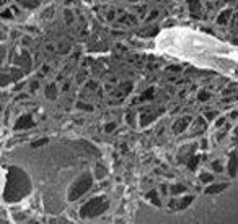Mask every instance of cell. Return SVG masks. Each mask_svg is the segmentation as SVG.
I'll return each instance as SVG.
<instances>
[{
    "mask_svg": "<svg viewBox=\"0 0 238 224\" xmlns=\"http://www.w3.org/2000/svg\"><path fill=\"white\" fill-rule=\"evenodd\" d=\"M31 192V180L26 172L20 167H10L7 174V185L3 190V200L13 203L25 198Z\"/></svg>",
    "mask_w": 238,
    "mask_h": 224,
    "instance_id": "1",
    "label": "cell"
},
{
    "mask_svg": "<svg viewBox=\"0 0 238 224\" xmlns=\"http://www.w3.org/2000/svg\"><path fill=\"white\" fill-rule=\"evenodd\" d=\"M108 206H109V201H108L106 197H96L91 198L88 203H85L80 208V216L82 218H93V216H98L104 213Z\"/></svg>",
    "mask_w": 238,
    "mask_h": 224,
    "instance_id": "2",
    "label": "cell"
},
{
    "mask_svg": "<svg viewBox=\"0 0 238 224\" xmlns=\"http://www.w3.org/2000/svg\"><path fill=\"white\" fill-rule=\"evenodd\" d=\"M91 182H93V179H91V176L88 174V172L82 174L74 184L70 185V189L67 192V200L69 201H75L77 198H80L83 193L88 192V189L91 187Z\"/></svg>",
    "mask_w": 238,
    "mask_h": 224,
    "instance_id": "3",
    "label": "cell"
},
{
    "mask_svg": "<svg viewBox=\"0 0 238 224\" xmlns=\"http://www.w3.org/2000/svg\"><path fill=\"white\" fill-rule=\"evenodd\" d=\"M34 125V122L31 119V115H21V117L17 120V124H15V130H23V128H30Z\"/></svg>",
    "mask_w": 238,
    "mask_h": 224,
    "instance_id": "4",
    "label": "cell"
},
{
    "mask_svg": "<svg viewBox=\"0 0 238 224\" xmlns=\"http://www.w3.org/2000/svg\"><path fill=\"white\" fill-rule=\"evenodd\" d=\"M192 197H184V198H181V200H171L170 201V208H173V209H184L186 206H189L191 203H192Z\"/></svg>",
    "mask_w": 238,
    "mask_h": 224,
    "instance_id": "5",
    "label": "cell"
},
{
    "mask_svg": "<svg viewBox=\"0 0 238 224\" xmlns=\"http://www.w3.org/2000/svg\"><path fill=\"white\" fill-rule=\"evenodd\" d=\"M189 122H191V117H189V115H186V117H181L179 120H176L175 124H173V132H175V133H181L183 130H186V127L189 125Z\"/></svg>",
    "mask_w": 238,
    "mask_h": 224,
    "instance_id": "6",
    "label": "cell"
},
{
    "mask_svg": "<svg viewBox=\"0 0 238 224\" xmlns=\"http://www.w3.org/2000/svg\"><path fill=\"white\" fill-rule=\"evenodd\" d=\"M236 164H238V161H236V153H235V151H232V154H230V162H228V174L232 176V177L236 176Z\"/></svg>",
    "mask_w": 238,
    "mask_h": 224,
    "instance_id": "7",
    "label": "cell"
},
{
    "mask_svg": "<svg viewBox=\"0 0 238 224\" xmlns=\"http://www.w3.org/2000/svg\"><path fill=\"white\" fill-rule=\"evenodd\" d=\"M228 187V184H214L211 187H207V193H217V192H222V190H225Z\"/></svg>",
    "mask_w": 238,
    "mask_h": 224,
    "instance_id": "8",
    "label": "cell"
},
{
    "mask_svg": "<svg viewBox=\"0 0 238 224\" xmlns=\"http://www.w3.org/2000/svg\"><path fill=\"white\" fill-rule=\"evenodd\" d=\"M199 10H201V3L199 0H189V11L192 13L194 16L199 15Z\"/></svg>",
    "mask_w": 238,
    "mask_h": 224,
    "instance_id": "9",
    "label": "cell"
},
{
    "mask_svg": "<svg viewBox=\"0 0 238 224\" xmlns=\"http://www.w3.org/2000/svg\"><path fill=\"white\" fill-rule=\"evenodd\" d=\"M56 94H57L56 85H47V86H46V96H47L49 99H56Z\"/></svg>",
    "mask_w": 238,
    "mask_h": 224,
    "instance_id": "10",
    "label": "cell"
},
{
    "mask_svg": "<svg viewBox=\"0 0 238 224\" xmlns=\"http://www.w3.org/2000/svg\"><path fill=\"white\" fill-rule=\"evenodd\" d=\"M106 174H108V171L103 167V166L101 164H96V167H95V177L96 179H103Z\"/></svg>",
    "mask_w": 238,
    "mask_h": 224,
    "instance_id": "11",
    "label": "cell"
},
{
    "mask_svg": "<svg viewBox=\"0 0 238 224\" xmlns=\"http://www.w3.org/2000/svg\"><path fill=\"white\" fill-rule=\"evenodd\" d=\"M230 15H232V10H225V11H222V13H220V16H219V20H217V23H219V25L227 23Z\"/></svg>",
    "mask_w": 238,
    "mask_h": 224,
    "instance_id": "12",
    "label": "cell"
},
{
    "mask_svg": "<svg viewBox=\"0 0 238 224\" xmlns=\"http://www.w3.org/2000/svg\"><path fill=\"white\" fill-rule=\"evenodd\" d=\"M147 200H150L153 205H160V200H158V197H157V190H150L148 193H147Z\"/></svg>",
    "mask_w": 238,
    "mask_h": 224,
    "instance_id": "13",
    "label": "cell"
},
{
    "mask_svg": "<svg viewBox=\"0 0 238 224\" xmlns=\"http://www.w3.org/2000/svg\"><path fill=\"white\" fill-rule=\"evenodd\" d=\"M18 2L23 5V7H28V8H34L36 5H39V0H18Z\"/></svg>",
    "mask_w": 238,
    "mask_h": 224,
    "instance_id": "14",
    "label": "cell"
},
{
    "mask_svg": "<svg viewBox=\"0 0 238 224\" xmlns=\"http://www.w3.org/2000/svg\"><path fill=\"white\" fill-rule=\"evenodd\" d=\"M183 192H186V187L181 185V184H176V185L171 187V193L173 195H178V193H183Z\"/></svg>",
    "mask_w": 238,
    "mask_h": 224,
    "instance_id": "15",
    "label": "cell"
},
{
    "mask_svg": "<svg viewBox=\"0 0 238 224\" xmlns=\"http://www.w3.org/2000/svg\"><path fill=\"white\" fill-rule=\"evenodd\" d=\"M197 164H199V156H192L189 159V162H187V167H189L191 171H194L197 167Z\"/></svg>",
    "mask_w": 238,
    "mask_h": 224,
    "instance_id": "16",
    "label": "cell"
},
{
    "mask_svg": "<svg viewBox=\"0 0 238 224\" xmlns=\"http://www.w3.org/2000/svg\"><path fill=\"white\" fill-rule=\"evenodd\" d=\"M152 94H153V88H148L147 91H143V94L140 96V101H145V99H152V98H153Z\"/></svg>",
    "mask_w": 238,
    "mask_h": 224,
    "instance_id": "17",
    "label": "cell"
},
{
    "mask_svg": "<svg viewBox=\"0 0 238 224\" xmlns=\"http://www.w3.org/2000/svg\"><path fill=\"white\" fill-rule=\"evenodd\" d=\"M199 179L202 180L204 184H209V182H212V179H214V177H212V174H207V172H202V174L199 176Z\"/></svg>",
    "mask_w": 238,
    "mask_h": 224,
    "instance_id": "18",
    "label": "cell"
},
{
    "mask_svg": "<svg viewBox=\"0 0 238 224\" xmlns=\"http://www.w3.org/2000/svg\"><path fill=\"white\" fill-rule=\"evenodd\" d=\"M204 128H206L204 119H197V120H196V130H204Z\"/></svg>",
    "mask_w": 238,
    "mask_h": 224,
    "instance_id": "19",
    "label": "cell"
},
{
    "mask_svg": "<svg viewBox=\"0 0 238 224\" xmlns=\"http://www.w3.org/2000/svg\"><path fill=\"white\" fill-rule=\"evenodd\" d=\"M12 80V78L8 75H2L0 76V86H5V85H8V81Z\"/></svg>",
    "mask_w": 238,
    "mask_h": 224,
    "instance_id": "20",
    "label": "cell"
},
{
    "mask_svg": "<svg viewBox=\"0 0 238 224\" xmlns=\"http://www.w3.org/2000/svg\"><path fill=\"white\" fill-rule=\"evenodd\" d=\"M77 107H78V109H83V111H88V112L95 109L93 106H90V104H82V103H80V104H77Z\"/></svg>",
    "mask_w": 238,
    "mask_h": 224,
    "instance_id": "21",
    "label": "cell"
},
{
    "mask_svg": "<svg viewBox=\"0 0 238 224\" xmlns=\"http://www.w3.org/2000/svg\"><path fill=\"white\" fill-rule=\"evenodd\" d=\"M201 101H207L209 98H211V94H209L207 91H199V96H197Z\"/></svg>",
    "mask_w": 238,
    "mask_h": 224,
    "instance_id": "22",
    "label": "cell"
},
{
    "mask_svg": "<svg viewBox=\"0 0 238 224\" xmlns=\"http://www.w3.org/2000/svg\"><path fill=\"white\" fill-rule=\"evenodd\" d=\"M46 143H47V140H46V138H42V140L34 141V143L31 144V146H33V148H38V146H42V144H46Z\"/></svg>",
    "mask_w": 238,
    "mask_h": 224,
    "instance_id": "23",
    "label": "cell"
},
{
    "mask_svg": "<svg viewBox=\"0 0 238 224\" xmlns=\"http://www.w3.org/2000/svg\"><path fill=\"white\" fill-rule=\"evenodd\" d=\"M212 167H214V171H217V172L222 171V166H220L219 161H214V162H212Z\"/></svg>",
    "mask_w": 238,
    "mask_h": 224,
    "instance_id": "24",
    "label": "cell"
},
{
    "mask_svg": "<svg viewBox=\"0 0 238 224\" xmlns=\"http://www.w3.org/2000/svg\"><path fill=\"white\" fill-rule=\"evenodd\" d=\"M114 128H116V125H114L113 122H111V124H106V127H104V130H106V132H113Z\"/></svg>",
    "mask_w": 238,
    "mask_h": 224,
    "instance_id": "25",
    "label": "cell"
},
{
    "mask_svg": "<svg viewBox=\"0 0 238 224\" xmlns=\"http://www.w3.org/2000/svg\"><path fill=\"white\" fill-rule=\"evenodd\" d=\"M126 119H127V124H134V115H132V112H129L126 115Z\"/></svg>",
    "mask_w": 238,
    "mask_h": 224,
    "instance_id": "26",
    "label": "cell"
},
{
    "mask_svg": "<svg viewBox=\"0 0 238 224\" xmlns=\"http://www.w3.org/2000/svg\"><path fill=\"white\" fill-rule=\"evenodd\" d=\"M88 88H90V89H96L98 85H96L95 81H88Z\"/></svg>",
    "mask_w": 238,
    "mask_h": 224,
    "instance_id": "27",
    "label": "cell"
},
{
    "mask_svg": "<svg viewBox=\"0 0 238 224\" xmlns=\"http://www.w3.org/2000/svg\"><path fill=\"white\" fill-rule=\"evenodd\" d=\"M215 115H217L215 112H207V119H209V120H212V119H215Z\"/></svg>",
    "mask_w": 238,
    "mask_h": 224,
    "instance_id": "28",
    "label": "cell"
},
{
    "mask_svg": "<svg viewBox=\"0 0 238 224\" xmlns=\"http://www.w3.org/2000/svg\"><path fill=\"white\" fill-rule=\"evenodd\" d=\"M66 16H67V18H66L67 21H72V13H70V11H66Z\"/></svg>",
    "mask_w": 238,
    "mask_h": 224,
    "instance_id": "29",
    "label": "cell"
},
{
    "mask_svg": "<svg viewBox=\"0 0 238 224\" xmlns=\"http://www.w3.org/2000/svg\"><path fill=\"white\" fill-rule=\"evenodd\" d=\"M223 122H225V119H219V120H217V127L223 125Z\"/></svg>",
    "mask_w": 238,
    "mask_h": 224,
    "instance_id": "30",
    "label": "cell"
},
{
    "mask_svg": "<svg viewBox=\"0 0 238 224\" xmlns=\"http://www.w3.org/2000/svg\"><path fill=\"white\" fill-rule=\"evenodd\" d=\"M168 70H171V71H179V67H176V65H175V67H170Z\"/></svg>",
    "mask_w": 238,
    "mask_h": 224,
    "instance_id": "31",
    "label": "cell"
},
{
    "mask_svg": "<svg viewBox=\"0 0 238 224\" xmlns=\"http://www.w3.org/2000/svg\"><path fill=\"white\" fill-rule=\"evenodd\" d=\"M2 55H5V50H3V47H0V60H2Z\"/></svg>",
    "mask_w": 238,
    "mask_h": 224,
    "instance_id": "32",
    "label": "cell"
}]
</instances>
